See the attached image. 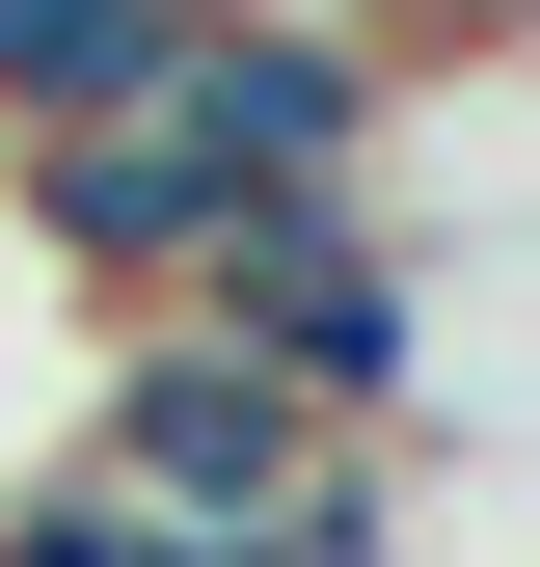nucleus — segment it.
<instances>
[{
    "label": "nucleus",
    "mask_w": 540,
    "mask_h": 567,
    "mask_svg": "<svg viewBox=\"0 0 540 567\" xmlns=\"http://www.w3.org/2000/svg\"><path fill=\"white\" fill-rule=\"evenodd\" d=\"M352 460V433H298V379H243L217 324H108V379H82V460L54 486H108L163 567H270V514Z\"/></svg>",
    "instance_id": "nucleus-1"
},
{
    "label": "nucleus",
    "mask_w": 540,
    "mask_h": 567,
    "mask_svg": "<svg viewBox=\"0 0 540 567\" xmlns=\"http://www.w3.org/2000/svg\"><path fill=\"white\" fill-rule=\"evenodd\" d=\"M0 189H28V244H54V270H82V298H108V324H163V298H189V270H217V217H243V189H217V163H189V135H163V109H82V135H28V163H0Z\"/></svg>",
    "instance_id": "nucleus-2"
},
{
    "label": "nucleus",
    "mask_w": 540,
    "mask_h": 567,
    "mask_svg": "<svg viewBox=\"0 0 540 567\" xmlns=\"http://www.w3.org/2000/svg\"><path fill=\"white\" fill-rule=\"evenodd\" d=\"M163 28H189V0H0V163L82 135V109H135V82H163Z\"/></svg>",
    "instance_id": "nucleus-3"
}]
</instances>
